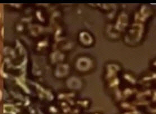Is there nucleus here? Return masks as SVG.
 <instances>
[{
  "label": "nucleus",
  "mask_w": 156,
  "mask_h": 114,
  "mask_svg": "<svg viewBox=\"0 0 156 114\" xmlns=\"http://www.w3.org/2000/svg\"><path fill=\"white\" fill-rule=\"evenodd\" d=\"M2 92H1V91H0V100H1V98H2Z\"/></svg>",
  "instance_id": "obj_1"
}]
</instances>
